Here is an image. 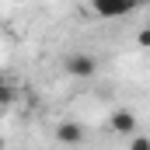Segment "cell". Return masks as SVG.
<instances>
[{"label": "cell", "mask_w": 150, "mask_h": 150, "mask_svg": "<svg viewBox=\"0 0 150 150\" xmlns=\"http://www.w3.org/2000/svg\"><path fill=\"white\" fill-rule=\"evenodd\" d=\"M0 147H4V136H0Z\"/></svg>", "instance_id": "ba28073f"}, {"label": "cell", "mask_w": 150, "mask_h": 150, "mask_svg": "<svg viewBox=\"0 0 150 150\" xmlns=\"http://www.w3.org/2000/svg\"><path fill=\"white\" fill-rule=\"evenodd\" d=\"M140 7H143V0H91V11H94L98 18H105V21L126 18V14H133V11H140Z\"/></svg>", "instance_id": "6da1fadb"}, {"label": "cell", "mask_w": 150, "mask_h": 150, "mask_svg": "<svg viewBox=\"0 0 150 150\" xmlns=\"http://www.w3.org/2000/svg\"><path fill=\"white\" fill-rule=\"evenodd\" d=\"M11 98H14V91H11V84H4V80H0V105H7Z\"/></svg>", "instance_id": "5b68a950"}, {"label": "cell", "mask_w": 150, "mask_h": 150, "mask_svg": "<svg viewBox=\"0 0 150 150\" xmlns=\"http://www.w3.org/2000/svg\"><path fill=\"white\" fill-rule=\"evenodd\" d=\"M150 143H147V136H136V140H133V150H147Z\"/></svg>", "instance_id": "52a82bcc"}, {"label": "cell", "mask_w": 150, "mask_h": 150, "mask_svg": "<svg viewBox=\"0 0 150 150\" xmlns=\"http://www.w3.org/2000/svg\"><path fill=\"white\" fill-rule=\"evenodd\" d=\"M63 67H67V74L77 77V80H87V77L98 74V59H94L91 52H70V56L63 59Z\"/></svg>", "instance_id": "7a4b0ae2"}, {"label": "cell", "mask_w": 150, "mask_h": 150, "mask_svg": "<svg viewBox=\"0 0 150 150\" xmlns=\"http://www.w3.org/2000/svg\"><path fill=\"white\" fill-rule=\"evenodd\" d=\"M136 42H140V45H150V32H147V28L136 32Z\"/></svg>", "instance_id": "8992f818"}, {"label": "cell", "mask_w": 150, "mask_h": 150, "mask_svg": "<svg viewBox=\"0 0 150 150\" xmlns=\"http://www.w3.org/2000/svg\"><path fill=\"white\" fill-rule=\"evenodd\" d=\"M56 140H59V143H80V140H84V129H80L77 122H59V126H56Z\"/></svg>", "instance_id": "3957f363"}, {"label": "cell", "mask_w": 150, "mask_h": 150, "mask_svg": "<svg viewBox=\"0 0 150 150\" xmlns=\"http://www.w3.org/2000/svg\"><path fill=\"white\" fill-rule=\"evenodd\" d=\"M108 122H112L115 133H133V129H136V115H133V112H112Z\"/></svg>", "instance_id": "277c9868"}]
</instances>
